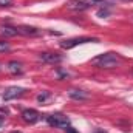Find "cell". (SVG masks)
Returning <instances> with one entry per match:
<instances>
[{"instance_id": "obj_4", "label": "cell", "mask_w": 133, "mask_h": 133, "mask_svg": "<svg viewBox=\"0 0 133 133\" xmlns=\"http://www.w3.org/2000/svg\"><path fill=\"white\" fill-rule=\"evenodd\" d=\"M22 119L28 124H36L40 119V113L34 108H26V110L22 111Z\"/></svg>"}, {"instance_id": "obj_20", "label": "cell", "mask_w": 133, "mask_h": 133, "mask_svg": "<svg viewBox=\"0 0 133 133\" xmlns=\"http://www.w3.org/2000/svg\"><path fill=\"white\" fill-rule=\"evenodd\" d=\"M122 2H132V0H122Z\"/></svg>"}, {"instance_id": "obj_9", "label": "cell", "mask_w": 133, "mask_h": 133, "mask_svg": "<svg viewBox=\"0 0 133 133\" xmlns=\"http://www.w3.org/2000/svg\"><path fill=\"white\" fill-rule=\"evenodd\" d=\"M68 96L71 99H76V101H84V99H88V93L84 91V90H76V88H71L68 91Z\"/></svg>"}, {"instance_id": "obj_5", "label": "cell", "mask_w": 133, "mask_h": 133, "mask_svg": "<svg viewBox=\"0 0 133 133\" xmlns=\"http://www.w3.org/2000/svg\"><path fill=\"white\" fill-rule=\"evenodd\" d=\"M91 5H90V2L88 0H71V2H68V5H66V8L68 9H73V11H85V9H88Z\"/></svg>"}, {"instance_id": "obj_11", "label": "cell", "mask_w": 133, "mask_h": 133, "mask_svg": "<svg viewBox=\"0 0 133 133\" xmlns=\"http://www.w3.org/2000/svg\"><path fill=\"white\" fill-rule=\"evenodd\" d=\"M2 34L8 36V37H12V36H17L19 31H17V28H12V26H3L2 28Z\"/></svg>"}, {"instance_id": "obj_13", "label": "cell", "mask_w": 133, "mask_h": 133, "mask_svg": "<svg viewBox=\"0 0 133 133\" xmlns=\"http://www.w3.org/2000/svg\"><path fill=\"white\" fill-rule=\"evenodd\" d=\"M9 50V43L8 42H0V51H6Z\"/></svg>"}, {"instance_id": "obj_18", "label": "cell", "mask_w": 133, "mask_h": 133, "mask_svg": "<svg viewBox=\"0 0 133 133\" xmlns=\"http://www.w3.org/2000/svg\"><path fill=\"white\" fill-rule=\"evenodd\" d=\"M2 124H3V118H0V125H2Z\"/></svg>"}, {"instance_id": "obj_14", "label": "cell", "mask_w": 133, "mask_h": 133, "mask_svg": "<svg viewBox=\"0 0 133 133\" xmlns=\"http://www.w3.org/2000/svg\"><path fill=\"white\" fill-rule=\"evenodd\" d=\"M9 113V110L6 108V107H0V118H3V116H6Z\"/></svg>"}, {"instance_id": "obj_19", "label": "cell", "mask_w": 133, "mask_h": 133, "mask_svg": "<svg viewBox=\"0 0 133 133\" xmlns=\"http://www.w3.org/2000/svg\"><path fill=\"white\" fill-rule=\"evenodd\" d=\"M96 133H105V132H102V130H98V132H96Z\"/></svg>"}, {"instance_id": "obj_3", "label": "cell", "mask_w": 133, "mask_h": 133, "mask_svg": "<svg viewBox=\"0 0 133 133\" xmlns=\"http://www.w3.org/2000/svg\"><path fill=\"white\" fill-rule=\"evenodd\" d=\"M87 42H98V39H95V37H73V39L64 40L61 43V46L65 48V50H71V48H74L77 45H82V43H87Z\"/></svg>"}, {"instance_id": "obj_12", "label": "cell", "mask_w": 133, "mask_h": 133, "mask_svg": "<svg viewBox=\"0 0 133 133\" xmlns=\"http://www.w3.org/2000/svg\"><path fill=\"white\" fill-rule=\"evenodd\" d=\"M12 5H14L12 0H0V8H9Z\"/></svg>"}, {"instance_id": "obj_1", "label": "cell", "mask_w": 133, "mask_h": 133, "mask_svg": "<svg viewBox=\"0 0 133 133\" xmlns=\"http://www.w3.org/2000/svg\"><path fill=\"white\" fill-rule=\"evenodd\" d=\"M91 64L98 68H104V70H111V68H116L121 64V57L115 53H104V54H99L96 56Z\"/></svg>"}, {"instance_id": "obj_7", "label": "cell", "mask_w": 133, "mask_h": 133, "mask_svg": "<svg viewBox=\"0 0 133 133\" xmlns=\"http://www.w3.org/2000/svg\"><path fill=\"white\" fill-rule=\"evenodd\" d=\"M39 59L42 62H46V64H59V62H62L64 57L57 53H42L39 56Z\"/></svg>"}, {"instance_id": "obj_21", "label": "cell", "mask_w": 133, "mask_h": 133, "mask_svg": "<svg viewBox=\"0 0 133 133\" xmlns=\"http://www.w3.org/2000/svg\"><path fill=\"white\" fill-rule=\"evenodd\" d=\"M14 133H20V132H14Z\"/></svg>"}, {"instance_id": "obj_6", "label": "cell", "mask_w": 133, "mask_h": 133, "mask_svg": "<svg viewBox=\"0 0 133 133\" xmlns=\"http://www.w3.org/2000/svg\"><path fill=\"white\" fill-rule=\"evenodd\" d=\"M23 88L22 87H9L5 93H3V101H11V99H16L19 96L23 95Z\"/></svg>"}, {"instance_id": "obj_17", "label": "cell", "mask_w": 133, "mask_h": 133, "mask_svg": "<svg viewBox=\"0 0 133 133\" xmlns=\"http://www.w3.org/2000/svg\"><path fill=\"white\" fill-rule=\"evenodd\" d=\"M107 14H108V11H104V9H101L99 12H98V16H99V17H102V16H107Z\"/></svg>"}, {"instance_id": "obj_15", "label": "cell", "mask_w": 133, "mask_h": 133, "mask_svg": "<svg viewBox=\"0 0 133 133\" xmlns=\"http://www.w3.org/2000/svg\"><path fill=\"white\" fill-rule=\"evenodd\" d=\"M48 96H50L48 93H43V95H39V96H37V101H39V102H43V101L46 99Z\"/></svg>"}, {"instance_id": "obj_10", "label": "cell", "mask_w": 133, "mask_h": 133, "mask_svg": "<svg viewBox=\"0 0 133 133\" xmlns=\"http://www.w3.org/2000/svg\"><path fill=\"white\" fill-rule=\"evenodd\" d=\"M8 70H9L11 73H22V64L17 62V61H11V62L8 64Z\"/></svg>"}, {"instance_id": "obj_8", "label": "cell", "mask_w": 133, "mask_h": 133, "mask_svg": "<svg viewBox=\"0 0 133 133\" xmlns=\"http://www.w3.org/2000/svg\"><path fill=\"white\" fill-rule=\"evenodd\" d=\"M17 31H19V34H22V36H30V37H34V36H39L40 34V30H37L34 26H28V25L19 26Z\"/></svg>"}, {"instance_id": "obj_16", "label": "cell", "mask_w": 133, "mask_h": 133, "mask_svg": "<svg viewBox=\"0 0 133 133\" xmlns=\"http://www.w3.org/2000/svg\"><path fill=\"white\" fill-rule=\"evenodd\" d=\"M65 132H68V133H77L76 130H73V127H71V125H68V127H66Z\"/></svg>"}, {"instance_id": "obj_2", "label": "cell", "mask_w": 133, "mask_h": 133, "mask_svg": "<svg viewBox=\"0 0 133 133\" xmlns=\"http://www.w3.org/2000/svg\"><path fill=\"white\" fill-rule=\"evenodd\" d=\"M46 122H48L51 127H59V129H64V130L70 125V119L66 118L65 115H61V113H57V115H50V116L46 118Z\"/></svg>"}]
</instances>
